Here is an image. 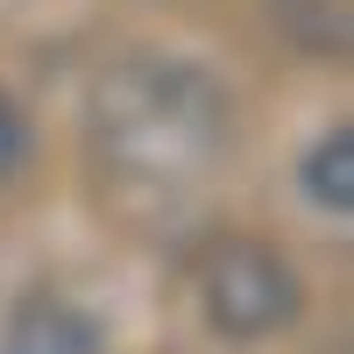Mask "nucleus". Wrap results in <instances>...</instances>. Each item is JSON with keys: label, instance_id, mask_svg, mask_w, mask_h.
I'll return each mask as SVG.
<instances>
[{"label": "nucleus", "instance_id": "nucleus-1", "mask_svg": "<svg viewBox=\"0 0 354 354\" xmlns=\"http://www.w3.org/2000/svg\"><path fill=\"white\" fill-rule=\"evenodd\" d=\"M93 156L135 192H185L227 156L234 113L227 93L198 64L177 57H128L93 85Z\"/></svg>", "mask_w": 354, "mask_h": 354}, {"label": "nucleus", "instance_id": "nucleus-2", "mask_svg": "<svg viewBox=\"0 0 354 354\" xmlns=\"http://www.w3.org/2000/svg\"><path fill=\"white\" fill-rule=\"evenodd\" d=\"M192 290H198L205 326L227 333V340H270V333H283L290 319L305 312L298 270H290L270 241H255V234H220V241L192 262Z\"/></svg>", "mask_w": 354, "mask_h": 354}, {"label": "nucleus", "instance_id": "nucleus-3", "mask_svg": "<svg viewBox=\"0 0 354 354\" xmlns=\"http://www.w3.org/2000/svg\"><path fill=\"white\" fill-rule=\"evenodd\" d=\"M106 326L64 290H28L0 319V354H100Z\"/></svg>", "mask_w": 354, "mask_h": 354}, {"label": "nucleus", "instance_id": "nucleus-4", "mask_svg": "<svg viewBox=\"0 0 354 354\" xmlns=\"http://www.w3.org/2000/svg\"><path fill=\"white\" fill-rule=\"evenodd\" d=\"M298 185L319 213H333V220L354 213V128H326L312 142L305 163H298Z\"/></svg>", "mask_w": 354, "mask_h": 354}, {"label": "nucleus", "instance_id": "nucleus-5", "mask_svg": "<svg viewBox=\"0 0 354 354\" xmlns=\"http://www.w3.org/2000/svg\"><path fill=\"white\" fill-rule=\"evenodd\" d=\"M21 156H28V121H21V106L0 93V177H15Z\"/></svg>", "mask_w": 354, "mask_h": 354}, {"label": "nucleus", "instance_id": "nucleus-6", "mask_svg": "<svg viewBox=\"0 0 354 354\" xmlns=\"http://www.w3.org/2000/svg\"><path fill=\"white\" fill-rule=\"evenodd\" d=\"M283 8H305V15H319V8H326L333 21H347V0H283Z\"/></svg>", "mask_w": 354, "mask_h": 354}]
</instances>
